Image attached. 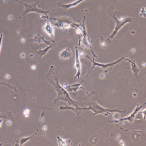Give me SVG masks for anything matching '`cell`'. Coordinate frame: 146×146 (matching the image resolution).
Masks as SVG:
<instances>
[{
    "label": "cell",
    "instance_id": "obj_1",
    "mask_svg": "<svg viewBox=\"0 0 146 146\" xmlns=\"http://www.w3.org/2000/svg\"><path fill=\"white\" fill-rule=\"evenodd\" d=\"M89 107L88 108H79V107H76V108H70V107H60L58 110H73L76 111L77 113V116H79L78 111L79 110H90L94 111V114L92 115H96V114H104L106 116H108L110 113L111 112H118V113H123L125 112V110L121 111V110H108V108H102L101 106H99L96 102H92V103L88 104Z\"/></svg>",
    "mask_w": 146,
    "mask_h": 146
},
{
    "label": "cell",
    "instance_id": "obj_2",
    "mask_svg": "<svg viewBox=\"0 0 146 146\" xmlns=\"http://www.w3.org/2000/svg\"><path fill=\"white\" fill-rule=\"evenodd\" d=\"M48 79H49V81L51 82L52 85L55 87L56 92H58L57 98H56L55 101H54L55 103H57V102L61 100V101L66 102V103L72 105V106H74V107H78V103L76 102V101H74L73 99L70 97V95H69V94H68V92L63 88L62 86L60 85V83H58V76H57V74H56V76H55V80L50 79V78H48Z\"/></svg>",
    "mask_w": 146,
    "mask_h": 146
},
{
    "label": "cell",
    "instance_id": "obj_3",
    "mask_svg": "<svg viewBox=\"0 0 146 146\" xmlns=\"http://www.w3.org/2000/svg\"><path fill=\"white\" fill-rule=\"evenodd\" d=\"M15 1L21 3V4L25 7V9H26V10H25V11L23 12V14H22V16L26 15L27 13H29V12H37V13H39V14H41V15H43V16H45V17H47L48 12L50 11H42V10H40V9L37 8V5H38L39 1L33 3V4H26V3H23V2L18 1V0H15Z\"/></svg>",
    "mask_w": 146,
    "mask_h": 146
},
{
    "label": "cell",
    "instance_id": "obj_4",
    "mask_svg": "<svg viewBox=\"0 0 146 146\" xmlns=\"http://www.w3.org/2000/svg\"><path fill=\"white\" fill-rule=\"evenodd\" d=\"M113 19L116 21V26H115V29L113 30L112 34L110 36V38H108V40L112 39L114 38V36L116 35V34L118 33V31L122 29V27L125 26V24L127 23H131V22L133 21L131 17H125V18H121V19H118V18L115 16V15H113Z\"/></svg>",
    "mask_w": 146,
    "mask_h": 146
},
{
    "label": "cell",
    "instance_id": "obj_5",
    "mask_svg": "<svg viewBox=\"0 0 146 146\" xmlns=\"http://www.w3.org/2000/svg\"><path fill=\"white\" fill-rule=\"evenodd\" d=\"M80 25H81V33H82V38H80V43H81V45L83 46V47L91 49L92 54H94V57H96V55L94 54V50H92V48L91 41H90V39L88 37V33H87L85 24H84V19H83V23L80 24Z\"/></svg>",
    "mask_w": 146,
    "mask_h": 146
},
{
    "label": "cell",
    "instance_id": "obj_6",
    "mask_svg": "<svg viewBox=\"0 0 146 146\" xmlns=\"http://www.w3.org/2000/svg\"><path fill=\"white\" fill-rule=\"evenodd\" d=\"M145 105V103L143 104V105H138V107H137L135 110H134V111L130 114V115H128L127 117H125V118H121V119H119V120H115V121H110V122H112V123H118V122H122V121H128V122H130V123H133L135 121V118H136V115L138 114V112L139 110H141L142 108V107Z\"/></svg>",
    "mask_w": 146,
    "mask_h": 146
},
{
    "label": "cell",
    "instance_id": "obj_7",
    "mask_svg": "<svg viewBox=\"0 0 146 146\" xmlns=\"http://www.w3.org/2000/svg\"><path fill=\"white\" fill-rule=\"evenodd\" d=\"M126 58H128V57H123V58H120V60H116V61H114V62L106 63V64H104V63H100V62H96V61L94 60H92V68H94L95 66H99V67L103 68V69H106V68L114 66V65L118 64V63L121 62V61L123 60H126ZM92 69H91V70H92Z\"/></svg>",
    "mask_w": 146,
    "mask_h": 146
},
{
    "label": "cell",
    "instance_id": "obj_8",
    "mask_svg": "<svg viewBox=\"0 0 146 146\" xmlns=\"http://www.w3.org/2000/svg\"><path fill=\"white\" fill-rule=\"evenodd\" d=\"M74 68H76V78H79L80 74H81V62H80L79 52L77 47H76V62H74Z\"/></svg>",
    "mask_w": 146,
    "mask_h": 146
},
{
    "label": "cell",
    "instance_id": "obj_9",
    "mask_svg": "<svg viewBox=\"0 0 146 146\" xmlns=\"http://www.w3.org/2000/svg\"><path fill=\"white\" fill-rule=\"evenodd\" d=\"M63 88L66 90L68 92H73L79 91V90L83 89L84 87L81 83H74V84H71V85H65Z\"/></svg>",
    "mask_w": 146,
    "mask_h": 146
},
{
    "label": "cell",
    "instance_id": "obj_10",
    "mask_svg": "<svg viewBox=\"0 0 146 146\" xmlns=\"http://www.w3.org/2000/svg\"><path fill=\"white\" fill-rule=\"evenodd\" d=\"M43 31H44L48 36H50L51 38H54L55 31H54V27L52 26L50 22H46L43 26Z\"/></svg>",
    "mask_w": 146,
    "mask_h": 146
},
{
    "label": "cell",
    "instance_id": "obj_11",
    "mask_svg": "<svg viewBox=\"0 0 146 146\" xmlns=\"http://www.w3.org/2000/svg\"><path fill=\"white\" fill-rule=\"evenodd\" d=\"M83 1H86V0H76V1L72 2V3H69V4H61V3H58V6L61 8H64V9H70V8H74L76 6H77L78 4H80L81 2Z\"/></svg>",
    "mask_w": 146,
    "mask_h": 146
},
{
    "label": "cell",
    "instance_id": "obj_12",
    "mask_svg": "<svg viewBox=\"0 0 146 146\" xmlns=\"http://www.w3.org/2000/svg\"><path fill=\"white\" fill-rule=\"evenodd\" d=\"M71 56H72V52L69 48H65L62 51L60 52V57L62 58V60H67V58H70Z\"/></svg>",
    "mask_w": 146,
    "mask_h": 146
},
{
    "label": "cell",
    "instance_id": "obj_13",
    "mask_svg": "<svg viewBox=\"0 0 146 146\" xmlns=\"http://www.w3.org/2000/svg\"><path fill=\"white\" fill-rule=\"evenodd\" d=\"M126 60H127V61H128V62L131 63V69H132V71H133V73H134V74H135L136 76H138L139 72V69L138 68V66H137L136 62H135L134 60H128V58H127Z\"/></svg>",
    "mask_w": 146,
    "mask_h": 146
},
{
    "label": "cell",
    "instance_id": "obj_14",
    "mask_svg": "<svg viewBox=\"0 0 146 146\" xmlns=\"http://www.w3.org/2000/svg\"><path fill=\"white\" fill-rule=\"evenodd\" d=\"M71 141L69 139H64L62 138H60V136H58V144L60 146H66V145H70Z\"/></svg>",
    "mask_w": 146,
    "mask_h": 146
},
{
    "label": "cell",
    "instance_id": "obj_15",
    "mask_svg": "<svg viewBox=\"0 0 146 146\" xmlns=\"http://www.w3.org/2000/svg\"><path fill=\"white\" fill-rule=\"evenodd\" d=\"M32 40H33V41L38 42H40V43H44V44H50V42H47V41H45V40L43 39L42 37L40 36V35H35Z\"/></svg>",
    "mask_w": 146,
    "mask_h": 146
},
{
    "label": "cell",
    "instance_id": "obj_16",
    "mask_svg": "<svg viewBox=\"0 0 146 146\" xmlns=\"http://www.w3.org/2000/svg\"><path fill=\"white\" fill-rule=\"evenodd\" d=\"M54 45V43H50V44H49V46H47V47L46 48H44V49H42V50H39V52H38V55L40 56V58H42V56H44L46 53L48 52V50L49 49H50L52 46Z\"/></svg>",
    "mask_w": 146,
    "mask_h": 146
},
{
    "label": "cell",
    "instance_id": "obj_17",
    "mask_svg": "<svg viewBox=\"0 0 146 146\" xmlns=\"http://www.w3.org/2000/svg\"><path fill=\"white\" fill-rule=\"evenodd\" d=\"M37 135V132L35 133V134H34L33 136H29V137H27V138H22L21 139H20V144L21 145H23V144H25L26 143V142L29 141V139H32L34 136H36Z\"/></svg>",
    "mask_w": 146,
    "mask_h": 146
},
{
    "label": "cell",
    "instance_id": "obj_18",
    "mask_svg": "<svg viewBox=\"0 0 146 146\" xmlns=\"http://www.w3.org/2000/svg\"><path fill=\"white\" fill-rule=\"evenodd\" d=\"M145 11H146V9H145V8L141 9V16L145 17Z\"/></svg>",
    "mask_w": 146,
    "mask_h": 146
},
{
    "label": "cell",
    "instance_id": "obj_19",
    "mask_svg": "<svg viewBox=\"0 0 146 146\" xmlns=\"http://www.w3.org/2000/svg\"><path fill=\"white\" fill-rule=\"evenodd\" d=\"M24 115L26 117H29V110H27H27L24 111Z\"/></svg>",
    "mask_w": 146,
    "mask_h": 146
},
{
    "label": "cell",
    "instance_id": "obj_20",
    "mask_svg": "<svg viewBox=\"0 0 146 146\" xmlns=\"http://www.w3.org/2000/svg\"><path fill=\"white\" fill-rule=\"evenodd\" d=\"M2 40H3V34L0 35V51H1V46H2Z\"/></svg>",
    "mask_w": 146,
    "mask_h": 146
}]
</instances>
